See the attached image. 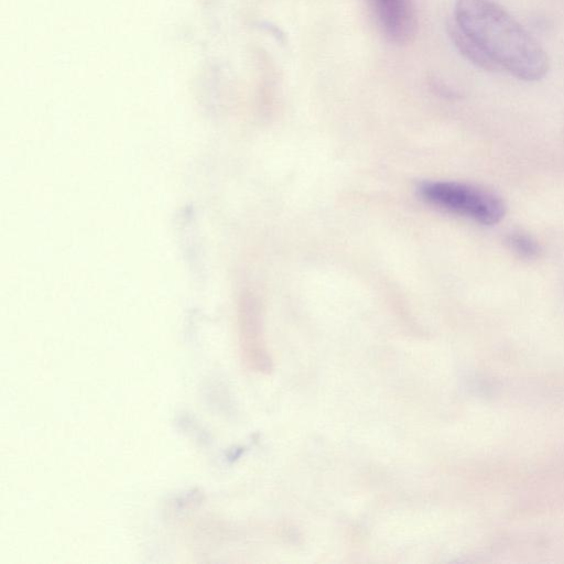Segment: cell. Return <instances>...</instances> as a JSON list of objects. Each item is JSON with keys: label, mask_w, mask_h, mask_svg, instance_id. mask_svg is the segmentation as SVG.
<instances>
[{"label": "cell", "mask_w": 564, "mask_h": 564, "mask_svg": "<svg viewBox=\"0 0 564 564\" xmlns=\"http://www.w3.org/2000/svg\"><path fill=\"white\" fill-rule=\"evenodd\" d=\"M448 33L455 47L467 61L485 70H499L495 63L490 61L477 45H475L468 37L459 32L452 23L448 25Z\"/></svg>", "instance_id": "277c9868"}, {"label": "cell", "mask_w": 564, "mask_h": 564, "mask_svg": "<svg viewBox=\"0 0 564 564\" xmlns=\"http://www.w3.org/2000/svg\"><path fill=\"white\" fill-rule=\"evenodd\" d=\"M477 45L499 70L535 82L549 70V58L525 29L494 0H457L451 22Z\"/></svg>", "instance_id": "6da1fadb"}, {"label": "cell", "mask_w": 564, "mask_h": 564, "mask_svg": "<svg viewBox=\"0 0 564 564\" xmlns=\"http://www.w3.org/2000/svg\"><path fill=\"white\" fill-rule=\"evenodd\" d=\"M505 243L514 254L525 260L536 259L541 253L540 243L531 235L520 230L507 234Z\"/></svg>", "instance_id": "5b68a950"}, {"label": "cell", "mask_w": 564, "mask_h": 564, "mask_svg": "<svg viewBox=\"0 0 564 564\" xmlns=\"http://www.w3.org/2000/svg\"><path fill=\"white\" fill-rule=\"evenodd\" d=\"M384 36L392 43L406 44L415 33L411 0H371Z\"/></svg>", "instance_id": "3957f363"}, {"label": "cell", "mask_w": 564, "mask_h": 564, "mask_svg": "<svg viewBox=\"0 0 564 564\" xmlns=\"http://www.w3.org/2000/svg\"><path fill=\"white\" fill-rule=\"evenodd\" d=\"M420 194L431 205L485 226L498 224L507 210L498 194L466 183L425 182L420 186Z\"/></svg>", "instance_id": "7a4b0ae2"}]
</instances>
